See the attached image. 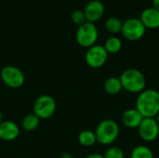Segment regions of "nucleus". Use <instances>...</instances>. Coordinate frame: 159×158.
<instances>
[{
	"instance_id": "nucleus-1",
	"label": "nucleus",
	"mask_w": 159,
	"mask_h": 158,
	"mask_svg": "<svg viewBox=\"0 0 159 158\" xmlns=\"http://www.w3.org/2000/svg\"><path fill=\"white\" fill-rule=\"evenodd\" d=\"M136 109L143 118H155L159 113V91L154 88L144 89L136 100Z\"/></svg>"
},
{
	"instance_id": "nucleus-2",
	"label": "nucleus",
	"mask_w": 159,
	"mask_h": 158,
	"mask_svg": "<svg viewBox=\"0 0 159 158\" xmlns=\"http://www.w3.org/2000/svg\"><path fill=\"white\" fill-rule=\"evenodd\" d=\"M124 90L133 94H139L145 89V75L136 68L126 69L119 77Z\"/></svg>"
},
{
	"instance_id": "nucleus-3",
	"label": "nucleus",
	"mask_w": 159,
	"mask_h": 158,
	"mask_svg": "<svg viewBox=\"0 0 159 158\" xmlns=\"http://www.w3.org/2000/svg\"><path fill=\"white\" fill-rule=\"evenodd\" d=\"M119 131V126L115 120L104 119L98 124L94 132L97 142L102 145H110L116 141Z\"/></svg>"
},
{
	"instance_id": "nucleus-4",
	"label": "nucleus",
	"mask_w": 159,
	"mask_h": 158,
	"mask_svg": "<svg viewBox=\"0 0 159 158\" xmlns=\"http://www.w3.org/2000/svg\"><path fill=\"white\" fill-rule=\"evenodd\" d=\"M99 37L98 28L95 23L86 21L79 25L75 33V40L77 44L83 47L89 48L94 45Z\"/></svg>"
},
{
	"instance_id": "nucleus-5",
	"label": "nucleus",
	"mask_w": 159,
	"mask_h": 158,
	"mask_svg": "<svg viewBox=\"0 0 159 158\" xmlns=\"http://www.w3.org/2000/svg\"><path fill=\"white\" fill-rule=\"evenodd\" d=\"M2 82L10 88H19L25 82V75L23 72L14 65H7L2 68L0 72Z\"/></svg>"
},
{
	"instance_id": "nucleus-6",
	"label": "nucleus",
	"mask_w": 159,
	"mask_h": 158,
	"mask_svg": "<svg viewBox=\"0 0 159 158\" xmlns=\"http://www.w3.org/2000/svg\"><path fill=\"white\" fill-rule=\"evenodd\" d=\"M146 28L138 18H129L123 21L121 34L129 41H137L143 37Z\"/></svg>"
},
{
	"instance_id": "nucleus-7",
	"label": "nucleus",
	"mask_w": 159,
	"mask_h": 158,
	"mask_svg": "<svg viewBox=\"0 0 159 158\" xmlns=\"http://www.w3.org/2000/svg\"><path fill=\"white\" fill-rule=\"evenodd\" d=\"M56 107L54 98L49 95H41L34 103L33 113L37 115L39 119H48L55 114Z\"/></svg>"
},
{
	"instance_id": "nucleus-8",
	"label": "nucleus",
	"mask_w": 159,
	"mask_h": 158,
	"mask_svg": "<svg viewBox=\"0 0 159 158\" xmlns=\"http://www.w3.org/2000/svg\"><path fill=\"white\" fill-rule=\"evenodd\" d=\"M109 54L102 45H94L88 48L85 54V61L88 66L93 69L102 67L108 61Z\"/></svg>"
},
{
	"instance_id": "nucleus-9",
	"label": "nucleus",
	"mask_w": 159,
	"mask_h": 158,
	"mask_svg": "<svg viewBox=\"0 0 159 158\" xmlns=\"http://www.w3.org/2000/svg\"><path fill=\"white\" fill-rule=\"evenodd\" d=\"M138 132L143 141L151 142L159 136V126L156 118H143L138 127Z\"/></svg>"
},
{
	"instance_id": "nucleus-10",
	"label": "nucleus",
	"mask_w": 159,
	"mask_h": 158,
	"mask_svg": "<svg viewBox=\"0 0 159 158\" xmlns=\"http://www.w3.org/2000/svg\"><path fill=\"white\" fill-rule=\"evenodd\" d=\"M83 11L85 13L86 20L89 22L95 23L102 18L105 11V7L102 1L91 0L87 4Z\"/></svg>"
},
{
	"instance_id": "nucleus-11",
	"label": "nucleus",
	"mask_w": 159,
	"mask_h": 158,
	"mask_svg": "<svg viewBox=\"0 0 159 158\" xmlns=\"http://www.w3.org/2000/svg\"><path fill=\"white\" fill-rule=\"evenodd\" d=\"M20 135V128L10 120H4L0 124V140L5 142H12Z\"/></svg>"
},
{
	"instance_id": "nucleus-12",
	"label": "nucleus",
	"mask_w": 159,
	"mask_h": 158,
	"mask_svg": "<svg viewBox=\"0 0 159 158\" xmlns=\"http://www.w3.org/2000/svg\"><path fill=\"white\" fill-rule=\"evenodd\" d=\"M140 20L146 29L159 28V11L153 7L143 9L141 13Z\"/></svg>"
},
{
	"instance_id": "nucleus-13",
	"label": "nucleus",
	"mask_w": 159,
	"mask_h": 158,
	"mask_svg": "<svg viewBox=\"0 0 159 158\" xmlns=\"http://www.w3.org/2000/svg\"><path fill=\"white\" fill-rule=\"evenodd\" d=\"M143 119V115L136 108H130L126 110L121 116V122L123 126L128 129H138Z\"/></svg>"
},
{
	"instance_id": "nucleus-14",
	"label": "nucleus",
	"mask_w": 159,
	"mask_h": 158,
	"mask_svg": "<svg viewBox=\"0 0 159 158\" xmlns=\"http://www.w3.org/2000/svg\"><path fill=\"white\" fill-rule=\"evenodd\" d=\"M103 88L104 91L110 95H117L123 89L119 77H116V76H111L107 78L103 84Z\"/></svg>"
},
{
	"instance_id": "nucleus-15",
	"label": "nucleus",
	"mask_w": 159,
	"mask_h": 158,
	"mask_svg": "<svg viewBox=\"0 0 159 158\" xmlns=\"http://www.w3.org/2000/svg\"><path fill=\"white\" fill-rule=\"evenodd\" d=\"M103 47L108 54H116L122 49L123 44L122 40L119 37L110 36L105 40Z\"/></svg>"
},
{
	"instance_id": "nucleus-16",
	"label": "nucleus",
	"mask_w": 159,
	"mask_h": 158,
	"mask_svg": "<svg viewBox=\"0 0 159 158\" xmlns=\"http://www.w3.org/2000/svg\"><path fill=\"white\" fill-rule=\"evenodd\" d=\"M40 123V119L37 115H35L34 113L26 115L22 121H21V127L25 131H34L35 130Z\"/></svg>"
},
{
	"instance_id": "nucleus-17",
	"label": "nucleus",
	"mask_w": 159,
	"mask_h": 158,
	"mask_svg": "<svg viewBox=\"0 0 159 158\" xmlns=\"http://www.w3.org/2000/svg\"><path fill=\"white\" fill-rule=\"evenodd\" d=\"M78 142L85 147H90L93 146L97 142L96 135L95 132L89 129H85L82 130L78 134Z\"/></svg>"
},
{
	"instance_id": "nucleus-18",
	"label": "nucleus",
	"mask_w": 159,
	"mask_h": 158,
	"mask_svg": "<svg viewBox=\"0 0 159 158\" xmlns=\"http://www.w3.org/2000/svg\"><path fill=\"white\" fill-rule=\"evenodd\" d=\"M122 25H123V21L116 17H110L105 20L104 26L105 29L113 34L121 33V29H122Z\"/></svg>"
},
{
	"instance_id": "nucleus-19",
	"label": "nucleus",
	"mask_w": 159,
	"mask_h": 158,
	"mask_svg": "<svg viewBox=\"0 0 159 158\" xmlns=\"http://www.w3.org/2000/svg\"><path fill=\"white\" fill-rule=\"evenodd\" d=\"M130 158H154V154L148 146L141 144L132 150Z\"/></svg>"
},
{
	"instance_id": "nucleus-20",
	"label": "nucleus",
	"mask_w": 159,
	"mask_h": 158,
	"mask_svg": "<svg viewBox=\"0 0 159 158\" xmlns=\"http://www.w3.org/2000/svg\"><path fill=\"white\" fill-rule=\"evenodd\" d=\"M104 158H125V154L124 151L117 146H112L110 148H108L104 155Z\"/></svg>"
},
{
	"instance_id": "nucleus-21",
	"label": "nucleus",
	"mask_w": 159,
	"mask_h": 158,
	"mask_svg": "<svg viewBox=\"0 0 159 158\" xmlns=\"http://www.w3.org/2000/svg\"><path fill=\"white\" fill-rule=\"evenodd\" d=\"M71 20L72 21L76 24L77 26L83 24L84 22H86V17H85V13L83 10L81 9H75L72 12L71 14Z\"/></svg>"
},
{
	"instance_id": "nucleus-22",
	"label": "nucleus",
	"mask_w": 159,
	"mask_h": 158,
	"mask_svg": "<svg viewBox=\"0 0 159 158\" xmlns=\"http://www.w3.org/2000/svg\"><path fill=\"white\" fill-rule=\"evenodd\" d=\"M86 158H104V157H103V156H102V155H101V154L94 153V154H90V155H89V156H88Z\"/></svg>"
},
{
	"instance_id": "nucleus-23",
	"label": "nucleus",
	"mask_w": 159,
	"mask_h": 158,
	"mask_svg": "<svg viewBox=\"0 0 159 158\" xmlns=\"http://www.w3.org/2000/svg\"><path fill=\"white\" fill-rule=\"evenodd\" d=\"M153 7L159 11V0H152Z\"/></svg>"
},
{
	"instance_id": "nucleus-24",
	"label": "nucleus",
	"mask_w": 159,
	"mask_h": 158,
	"mask_svg": "<svg viewBox=\"0 0 159 158\" xmlns=\"http://www.w3.org/2000/svg\"><path fill=\"white\" fill-rule=\"evenodd\" d=\"M60 158H73V156H72L70 153L65 152V153H62V154L61 155Z\"/></svg>"
},
{
	"instance_id": "nucleus-25",
	"label": "nucleus",
	"mask_w": 159,
	"mask_h": 158,
	"mask_svg": "<svg viewBox=\"0 0 159 158\" xmlns=\"http://www.w3.org/2000/svg\"><path fill=\"white\" fill-rule=\"evenodd\" d=\"M4 121V115H3V113L0 111V124Z\"/></svg>"
},
{
	"instance_id": "nucleus-26",
	"label": "nucleus",
	"mask_w": 159,
	"mask_h": 158,
	"mask_svg": "<svg viewBox=\"0 0 159 158\" xmlns=\"http://www.w3.org/2000/svg\"><path fill=\"white\" fill-rule=\"evenodd\" d=\"M156 120H157V124H158L159 126V113L157 114V115L156 116Z\"/></svg>"
}]
</instances>
